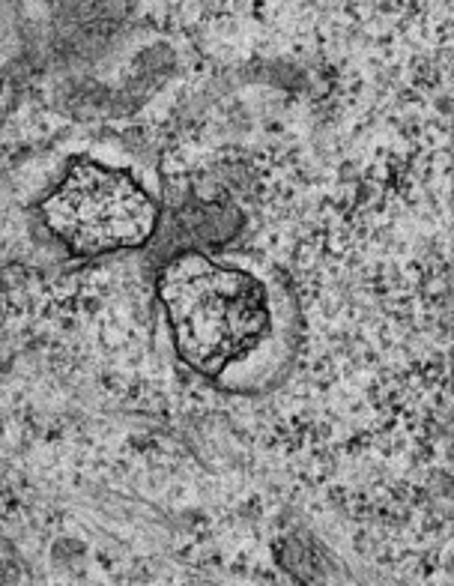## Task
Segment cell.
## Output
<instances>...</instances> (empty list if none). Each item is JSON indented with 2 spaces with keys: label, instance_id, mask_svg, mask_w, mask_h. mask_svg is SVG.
<instances>
[{
  "label": "cell",
  "instance_id": "1",
  "mask_svg": "<svg viewBox=\"0 0 454 586\" xmlns=\"http://www.w3.org/2000/svg\"><path fill=\"white\" fill-rule=\"evenodd\" d=\"M176 350L201 371H221L263 344L275 323V305L258 275L189 252L159 282Z\"/></svg>",
  "mask_w": 454,
  "mask_h": 586
},
{
  "label": "cell",
  "instance_id": "2",
  "mask_svg": "<svg viewBox=\"0 0 454 586\" xmlns=\"http://www.w3.org/2000/svg\"><path fill=\"white\" fill-rule=\"evenodd\" d=\"M45 225L78 254H102L141 245L155 227V204L135 180L96 162L66 174L42 204Z\"/></svg>",
  "mask_w": 454,
  "mask_h": 586
},
{
  "label": "cell",
  "instance_id": "3",
  "mask_svg": "<svg viewBox=\"0 0 454 586\" xmlns=\"http://www.w3.org/2000/svg\"><path fill=\"white\" fill-rule=\"evenodd\" d=\"M451 201H454V93H451Z\"/></svg>",
  "mask_w": 454,
  "mask_h": 586
}]
</instances>
